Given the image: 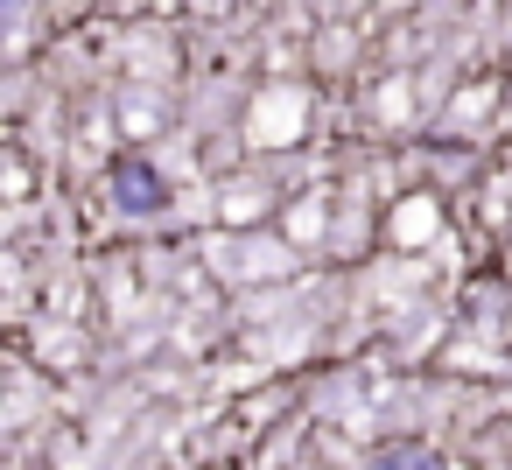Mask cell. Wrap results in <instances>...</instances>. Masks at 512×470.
Returning <instances> with one entry per match:
<instances>
[{
	"label": "cell",
	"instance_id": "7a4b0ae2",
	"mask_svg": "<svg viewBox=\"0 0 512 470\" xmlns=\"http://www.w3.org/2000/svg\"><path fill=\"white\" fill-rule=\"evenodd\" d=\"M365 470H442V456H435L428 442H414V435H400V442H386V449H372V456H365Z\"/></svg>",
	"mask_w": 512,
	"mask_h": 470
},
{
	"label": "cell",
	"instance_id": "6da1fadb",
	"mask_svg": "<svg viewBox=\"0 0 512 470\" xmlns=\"http://www.w3.org/2000/svg\"><path fill=\"white\" fill-rule=\"evenodd\" d=\"M106 190H113V204H120L127 218H162V211H169V176H162L148 155H113Z\"/></svg>",
	"mask_w": 512,
	"mask_h": 470
}]
</instances>
